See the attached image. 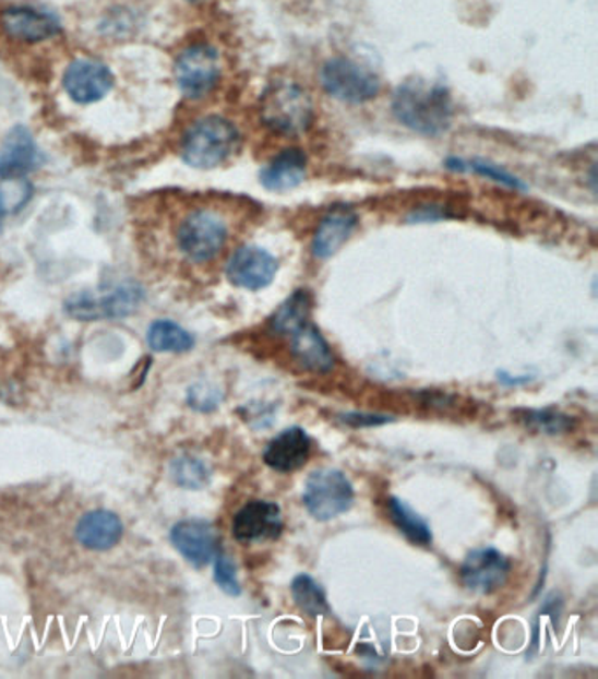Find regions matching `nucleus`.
Listing matches in <instances>:
<instances>
[{
  "label": "nucleus",
  "mask_w": 598,
  "mask_h": 679,
  "mask_svg": "<svg viewBox=\"0 0 598 679\" xmlns=\"http://www.w3.org/2000/svg\"><path fill=\"white\" fill-rule=\"evenodd\" d=\"M302 501L314 520L331 522L354 505V485L343 470L318 469L308 476Z\"/></svg>",
  "instance_id": "5"
},
{
  "label": "nucleus",
  "mask_w": 598,
  "mask_h": 679,
  "mask_svg": "<svg viewBox=\"0 0 598 679\" xmlns=\"http://www.w3.org/2000/svg\"><path fill=\"white\" fill-rule=\"evenodd\" d=\"M320 80L326 94L343 103H367L380 94V78L343 57L328 60L322 68Z\"/></svg>",
  "instance_id": "7"
},
{
  "label": "nucleus",
  "mask_w": 598,
  "mask_h": 679,
  "mask_svg": "<svg viewBox=\"0 0 598 679\" xmlns=\"http://www.w3.org/2000/svg\"><path fill=\"white\" fill-rule=\"evenodd\" d=\"M228 227L224 216L215 211L196 210L178 228V247L195 264L215 259L227 242Z\"/></svg>",
  "instance_id": "6"
},
{
  "label": "nucleus",
  "mask_w": 598,
  "mask_h": 679,
  "mask_svg": "<svg viewBox=\"0 0 598 679\" xmlns=\"http://www.w3.org/2000/svg\"><path fill=\"white\" fill-rule=\"evenodd\" d=\"M170 543L193 568H206L219 553V536L206 520H183L170 531Z\"/></svg>",
  "instance_id": "9"
},
{
  "label": "nucleus",
  "mask_w": 598,
  "mask_h": 679,
  "mask_svg": "<svg viewBox=\"0 0 598 679\" xmlns=\"http://www.w3.org/2000/svg\"><path fill=\"white\" fill-rule=\"evenodd\" d=\"M291 355L306 371L325 374L334 369L331 346L313 323H304L291 334Z\"/></svg>",
  "instance_id": "19"
},
{
  "label": "nucleus",
  "mask_w": 598,
  "mask_h": 679,
  "mask_svg": "<svg viewBox=\"0 0 598 679\" xmlns=\"http://www.w3.org/2000/svg\"><path fill=\"white\" fill-rule=\"evenodd\" d=\"M306 166L308 162L304 153L286 150L260 172V181L271 192H288L304 181Z\"/></svg>",
  "instance_id": "20"
},
{
  "label": "nucleus",
  "mask_w": 598,
  "mask_h": 679,
  "mask_svg": "<svg viewBox=\"0 0 598 679\" xmlns=\"http://www.w3.org/2000/svg\"><path fill=\"white\" fill-rule=\"evenodd\" d=\"M219 80V55L210 45H193L176 60V81L188 99H201Z\"/></svg>",
  "instance_id": "8"
},
{
  "label": "nucleus",
  "mask_w": 598,
  "mask_h": 679,
  "mask_svg": "<svg viewBox=\"0 0 598 679\" xmlns=\"http://www.w3.org/2000/svg\"><path fill=\"white\" fill-rule=\"evenodd\" d=\"M497 380L504 386H522V384L530 383L534 380V376H511L510 372L499 371L497 372Z\"/></svg>",
  "instance_id": "31"
},
{
  "label": "nucleus",
  "mask_w": 598,
  "mask_h": 679,
  "mask_svg": "<svg viewBox=\"0 0 598 679\" xmlns=\"http://www.w3.org/2000/svg\"><path fill=\"white\" fill-rule=\"evenodd\" d=\"M121 537H123V523L112 511H89L77 522L76 539L86 550H111L121 541Z\"/></svg>",
  "instance_id": "18"
},
{
  "label": "nucleus",
  "mask_w": 598,
  "mask_h": 679,
  "mask_svg": "<svg viewBox=\"0 0 598 679\" xmlns=\"http://www.w3.org/2000/svg\"><path fill=\"white\" fill-rule=\"evenodd\" d=\"M188 2H201V0H188Z\"/></svg>",
  "instance_id": "32"
},
{
  "label": "nucleus",
  "mask_w": 598,
  "mask_h": 679,
  "mask_svg": "<svg viewBox=\"0 0 598 679\" xmlns=\"http://www.w3.org/2000/svg\"><path fill=\"white\" fill-rule=\"evenodd\" d=\"M388 511L393 525L403 532L412 545L423 546V548L432 545V531H430L429 523L424 522L420 514L415 513L406 502L392 497Z\"/></svg>",
  "instance_id": "24"
},
{
  "label": "nucleus",
  "mask_w": 598,
  "mask_h": 679,
  "mask_svg": "<svg viewBox=\"0 0 598 679\" xmlns=\"http://www.w3.org/2000/svg\"><path fill=\"white\" fill-rule=\"evenodd\" d=\"M311 455V439L300 427H290L277 433L267 444L264 462L277 473H295L299 470Z\"/></svg>",
  "instance_id": "15"
},
{
  "label": "nucleus",
  "mask_w": 598,
  "mask_h": 679,
  "mask_svg": "<svg viewBox=\"0 0 598 679\" xmlns=\"http://www.w3.org/2000/svg\"><path fill=\"white\" fill-rule=\"evenodd\" d=\"M144 302V288L123 282L100 290H83L65 300V313L80 322H97L134 314Z\"/></svg>",
  "instance_id": "4"
},
{
  "label": "nucleus",
  "mask_w": 598,
  "mask_h": 679,
  "mask_svg": "<svg viewBox=\"0 0 598 679\" xmlns=\"http://www.w3.org/2000/svg\"><path fill=\"white\" fill-rule=\"evenodd\" d=\"M358 216L354 210L337 206L323 216L313 237V255L320 260L331 259L354 236Z\"/></svg>",
  "instance_id": "16"
},
{
  "label": "nucleus",
  "mask_w": 598,
  "mask_h": 679,
  "mask_svg": "<svg viewBox=\"0 0 598 679\" xmlns=\"http://www.w3.org/2000/svg\"><path fill=\"white\" fill-rule=\"evenodd\" d=\"M260 115L265 126L276 134L295 138L313 123V99L297 83L282 81L265 90L260 100Z\"/></svg>",
  "instance_id": "3"
},
{
  "label": "nucleus",
  "mask_w": 598,
  "mask_h": 679,
  "mask_svg": "<svg viewBox=\"0 0 598 679\" xmlns=\"http://www.w3.org/2000/svg\"><path fill=\"white\" fill-rule=\"evenodd\" d=\"M511 563L495 548H481L467 555L461 568L462 583L469 591L493 594L505 585L510 577Z\"/></svg>",
  "instance_id": "11"
},
{
  "label": "nucleus",
  "mask_w": 598,
  "mask_h": 679,
  "mask_svg": "<svg viewBox=\"0 0 598 679\" xmlns=\"http://www.w3.org/2000/svg\"><path fill=\"white\" fill-rule=\"evenodd\" d=\"M339 420L340 424L354 427V429H371V427H381V425L395 421V418L388 415H374V413L349 412L340 413Z\"/></svg>",
  "instance_id": "30"
},
{
  "label": "nucleus",
  "mask_w": 598,
  "mask_h": 679,
  "mask_svg": "<svg viewBox=\"0 0 598 679\" xmlns=\"http://www.w3.org/2000/svg\"><path fill=\"white\" fill-rule=\"evenodd\" d=\"M112 85H115L112 72L97 60H74L69 63L63 74V88L77 104L103 100L111 92Z\"/></svg>",
  "instance_id": "12"
},
{
  "label": "nucleus",
  "mask_w": 598,
  "mask_h": 679,
  "mask_svg": "<svg viewBox=\"0 0 598 679\" xmlns=\"http://www.w3.org/2000/svg\"><path fill=\"white\" fill-rule=\"evenodd\" d=\"M170 478L184 490H202L211 481V467L196 456H178L170 462Z\"/></svg>",
  "instance_id": "25"
},
{
  "label": "nucleus",
  "mask_w": 598,
  "mask_h": 679,
  "mask_svg": "<svg viewBox=\"0 0 598 679\" xmlns=\"http://www.w3.org/2000/svg\"><path fill=\"white\" fill-rule=\"evenodd\" d=\"M39 164L37 144L25 127L19 126L5 135L0 148V179L11 181L27 176Z\"/></svg>",
  "instance_id": "14"
},
{
  "label": "nucleus",
  "mask_w": 598,
  "mask_h": 679,
  "mask_svg": "<svg viewBox=\"0 0 598 679\" xmlns=\"http://www.w3.org/2000/svg\"><path fill=\"white\" fill-rule=\"evenodd\" d=\"M311 306H313V299L308 291H295L294 296L288 297L271 318L268 322L271 331L276 334H294L297 329L308 323Z\"/></svg>",
  "instance_id": "23"
},
{
  "label": "nucleus",
  "mask_w": 598,
  "mask_h": 679,
  "mask_svg": "<svg viewBox=\"0 0 598 679\" xmlns=\"http://www.w3.org/2000/svg\"><path fill=\"white\" fill-rule=\"evenodd\" d=\"M447 166L455 170H474L478 175L487 176V178L495 179L499 183L507 184V187H522L518 179L505 172L501 167L488 164L485 160H462V158H450Z\"/></svg>",
  "instance_id": "27"
},
{
  "label": "nucleus",
  "mask_w": 598,
  "mask_h": 679,
  "mask_svg": "<svg viewBox=\"0 0 598 679\" xmlns=\"http://www.w3.org/2000/svg\"><path fill=\"white\" fill-rule=\"evenodd\" d=\"M276 273L277 260L259 247L239 248L228 260V282L244 290H262L273 283Z\"/></svg>",
  "instance_id": "13"
},
{
  "label": "nucleus",
  "mask_w": 598,
  "mask_h": 679,
  "mask_svg": "<svg viewBox=\"0 0 598 679\" xmlns=\"http://www.w3.org/2000/svg\"><path fill=\"white\" fill-rule=\"evenodd\" d=\"M283 527L285 522L279 505L274 502L255 501L246 504L234 516L232 534L242 545H255L274 541L282 536Z\"/></svg>",
  "instance_id": "10"
},
{
  "label": "nucleus",
  "mask_w": 598,
  "mask_h": 679,
  "mask_svg": "<svg viewBox=\"0 0 598 679\" xmlns=\"http://www.w3.org/2000/svg\"><path fill=\"white\" fill-rule=\"evenodd\" d=\"M291 597H294V603L299 606L300 611H304L309 617H322L328 612L325 592L309 574H299V576L294 577Z\"/></svg>",
  "instance_id": "26"
},
{
  "label": "nucleus",
  "mask_w": 598,
  "mask_h": 679,
  "mask_svg": "<svg viewBox=\"0 0 598 679\" xmlns=\"http://www.w3.org/2000/svg\"><path fill=\"white\" fill-rule=\"evenodd\" d=\"M393 112L403 126L418 134L441 135L452 126V95L438 83L407 80L393 95Z\"/></svg>",
  "instance_id": "1"
},
{
  "label": "nucleus",
  "mask_w": 598,
  "mask_h": 679,
  "mask_svg": "<svg viewBox=\"0 0 598 679\" xmlns=\"http://www.w3.org/2000/svg\"><path fill=\"white\" fill-rule=\"evenodd\" d=\"M514 418L523 427L546 436H562L572 432L576 427V420L567 413L560 412L559 407H542V409L519 407L518 412L514 413Z\"/></svg>",
  "instance_id": "21"
},
{
  "label": "nucleus",
  "mask_w": 598,
  "mask_h": 679,
  "mask_svg": "<svg viewBox=\"0 0 598 679\" xmlns=\"http://www.w3.org/2000/svg\"><path fill=\"white\" fill-rule=\"evenodd\" d=\"M5 34L23 43H40L60 32L59 20L53 14L32 8H10L2 13Z\"/></svg>",
  "instance_id": "17"
},
{
  "label": "nucleus",
  "mask_w": 598,
  "mask_h": 679,
  "mask_svg": "<svg viewBox=\"0 0 598 679\" xmlns=\"http://www.w3.org/2000/svg\"><path fill=\"white\" fill-rule=\"evenodd\" d=\"M146 341L147 346L157 354H187L195 345L192 334L170 320L153 322Z\"/></svg>",
  "instance_id": "22"
},
{
  "label": "nucleus",
  "mask_w": 598,
  "mask_h": 679,
  "mask_svg": "<svg viewBox=\"0 0 598 679\" xmlns=\"http://www.w3.org/2000/svg\"><path fill=\"white\" fill-rule=\"evenodd\" d=\"M215 581L216 585L230 595V597H239L242 588L241 583L237 580V568L234 560L227 555L218 553L215 559Z\"/></svg>",
  "instance_id": "29"
},
{
  "label": "nucleus",
  "mask_w": 598,
  "mask_h": 679,
  "mask_svg": "<svg viewBox=\"0 0 598 679\" xmlns=\"http://www.w3.org/2000/svg\"><path fill=\"white\" fill-rule=\"evenodd\" d=\"M239 132L227 118H202L184 134L181 144L183 160L195 169H215L232 157L239 148Z\"/></svg>",
  "instance_id": "2"
},
{
  "label": "nucleus",
  "mask_w": 598,
  "mask_h": 679,
  "mask_svg": "<svg viewBox=\"0 0 598 679\" xmlns=\"http://www.w3.org/2000/svg\"><path fill=\"white\" fill-rule=\"evenodd\" d=\"M222 390L215 384L195 383L188 390L187 403L195 412L211 413L222 404Z\"/></svg>",
  "instance_id": "28"
}]
</instances>
